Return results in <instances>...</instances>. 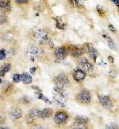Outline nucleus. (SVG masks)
I'll return each mask as SVG.
<instances>
[{"mask_svg":"<svg viewBox=\"0 0 119 129\" xmlns=\"http://www.w3.org/2000/svg\"><path fill=\"white\" fill-rule=\"evenodd\" d=\"M53 100L58 105L64 107L66 102V94L64 92V88L56 86L53 89Z\"/></svg>","mask_w":119,"mask_h":129,"instance_id":"nucleus-1","label":"nucleus"},{"mask_svg":"<svg viewBox=\"0 0 119 129\" xmlns=\"http://www.w3.org/2000/svg\"><path fill=\"white\" fill-rule=\"evenodd\" d=\"M44 55V50L42 49L35 46H31L26 50V56L31 61H36Z\"/></svg>","mask_w":119,"mask_h":129,"instance_id":"nucleus-2","label":"nucleus"},{"mask_svg":"<svg viewBox=\"0 0 119 129\" xmlns=\"http://www.w3.org/2000/svg\"><path fill=\"white\" fill-rule=\"evenodd\" d=\"M33 39L37 43L43 45L48 41V36L47 30L44 29H37L33 33Z\"/></svg>","mask_w":119,"mask_h":129,"instance_id":"nucleus-3","label":"nucleus"},{"mask_svg":"<svg viewBox=\"0 0 119 129\" xmlns=\"http://www.w3.org/2000/svg\"><path fill=\"white\" fill-rule=\"evenodd\" d=\"M53 82L56 84V86L61 88H65L69 85V79L65 74H59L52 79Z\"/></svg>","mask_w":119,"mask_h":129,"instance_id":"nucleus-4","label":"nucleus"},{"mask_svg":"<svg viewBox=\"0 0 119 129\" xmlns=\"http://www.w3.org/2000/svg\"><path fill=\"white\" fill-rule=\"evenodd\" d=\"M78 64H79V66L81 69L85 72L86 73H90L94 70V66L91 63H90L87 59L85 57H81L79 59L78 61Z\"/></svg>","mask_w":119,"mask_h":129,"instance_id":"nucleus-5","label":"nucleus"},{"mask_svg":"<svg viewBox=\"0 0 119 129\" xmlns=\"http://www.w3.org/2000/svg\"><path fill=\"white\" fill-rule=\"evenodd\" d=\"M68 54V50L66 47L61 46L58 47L55 49L54 51V56H55L56 59H57L58 61H63L64 60Z\"/></svg>","mask_w":119,"mask_h":129,"instance_id":"nucleus-6","label":"nucleus"},{"mask_svg":"<svg viewBox=\"0 0 119 129\" xmlns=\"http://www.w3.org/2000/svg\"><path fill=\"white\" fill-rule=\"evenodd\" d=\"M40 114H41V110L37 108H33L29 110L27 115L26 116V120L28 123H32L34 120L37 118H40Z\"/></svg>","mask_w":119,"mask_h":129,"instance_id":"nucleus-7","label":"nucleus"},{"mask_svg":"<svg viewBox=\"0 0 119 129\" xmlns=\"http://www.w3.org/2000/svg\"><path fill=\"white\" fill-rule=\"evenodd\" d=\"M77 100L82 104H89L91 100V95L89 91L83 90L78 94Z\"/></svg>","mask_w":119,"mask_h":129,"instance_id":"nucleus-8","label":"nucleus"},{"mask_svg":"<svg viewBox=\"0 0 119 129\" xmlns=\"http://www.w3.org/2000/svg\"><path fill=\"white\" fill-rule=\"evenodd\" d=\"M68 120V116L64 112H58L54 116V122L56 124H64V123H67Z\"/></svg>","mask_w":119,"mask_h":129,"instance_id":"nucleus-9","label":"nucleus"},{"mask_svg":"<svg viewBox=\"0 0 119 129\" xmlns=\"http://www.w3.org/2000/svg\"><path fill=\"white\" fill-rule=\"evenodd\" d=\"M98 101L101 105L106 108L110 109L113 108V102L110 100V98L109 96H102V95H98Z\"/></svg>","mask_w":119,"mask_h":129,"instance_id":"nucleus-10","label":"nucleus"},{"mask_svg":"<svg viewBox=\"0 0 119 129\" xmlns=\"http://www.w3.org/2000/svg\"><path fill=\"white\" fill-rule=\"evenodd\" d=\"M85 49L87 50V53L89 54V56H90L94 60V61L97 62L98 58L99 57V53L95 49V48H94L91 44H86Z\"/></svg>","mask_w":119,"mask_h":129,"instance_id":"nucleus-11","label":"nucleus"},{"mask_svg":"<svg viewBox=\"0 0 119 129\" xmlns=\"http://www.w3.org/2000/svg\"><path fill=\"white\" fill-rule=\"evenodd\" d=\"M86 73L84 72L83 69H76L74 70L73 72V79L75 81H76L77 82H80L82 81H83L86 77Z\"/></svg>","mask_w":119,"mask_h":129,"instance_id":"nucleus-12","label":"nucleus"},{"mask_svg":"<svg viewBox=\"0 0 119 129\" xmlns=\"http://www.w3.org/2000/svg\"><path fill=\"white\" fill-rule=\"evenodd\" d=\"M85 49L80 47V46H70V53L72 54V57H79L82 56L83 54L84 53V51Z\"/></svg>","mask_w":119,"mask_h":129,"instance_id":"nucleus-13","label":"nucleus"},{"mask_svg":"<svg viewBox=\"0 0 119 129\" xmlns=\"http://www.w3.org/2000/svg\"><path fill=\"white\" fill-rule=\"evenodd\" d=\"M11 0H0V11L7 13L11 11Z\"/></svg>","mask_w":119,"mask_h":129,"instance_id":"nucleus-14","label":"nucleus"},{"mask_svg":"<svg viewBox=\"0 0 119 129\" xmlns=\"http://www.w3.org/2000/svg\"><path fill=\"white\" fill-rule=\"evenodd\" d=\"M9 115L11 118L14 119V120H18V119L22 117V112L21 111V109L18 108H12L9 111Z\"/></svg>","mask_w":119,"mask_h":129,"instance_id":"nucleus-15","label":"nucleus"},{"mask_svg":"<svg viewBox=\"0 0 119 129\" xmlns=\"http://www.w3.org/2000/svg\"><path fill=\"white\" fill-rule=\"evenodd\" d=\"M102 37H103V38L105 39V40L107 42L109 47H110L111 49H113V50H117V45L115 44V42L113 41V39H112L110 36H109L107 34L103 33V34H102Z\"/></svg>","mask_w":119,"mask_h":129,"instance_id":"nucleus-16","label":"nucleus"},{"mask_svg":"<svg viewBox=\"0 0 119 129\" xmlns=\"http://www.w3.org/2000/svg\"><path fill=\"white\" fill-rule=\"evenodd\" d=\"M11 69V64L10 63L3 64V66L0 67V77H4Z\"/></svg>","mask_w":119,"mask_h":129,"instance_id":"nucleus-17","label":"nucleus"},{"mask_svg":"<svg viewBox=\"0 0 119 129\" xmlns=\"http://www.w3.org/2000/svg\"><path fill=\"white\" fill-rule=\"evenodd\" d=\"M22 81L25 84V85L31 84L33 81L32 76H30V74H29L27 73H23L22 74Z\"/></svg>","mask_w":119,"mask_h":129,"instance_id":"nucleus-18","label":"nucleus"},{"mask_svg":"<svg viewBox=\"0 0 119 129\" xmlns=\"http://www.w3.org/2000/svg\"><path fill=\"white\" fill-rule=\"evenodd\" d=\"M52 114V110L51 108H44L43 110H41V114H40V118L46 119L50 117Z\"/></svg>","mask_w":119,"mask_h":129,"instance_id":"nucleus-19","label":"nucleus"},{"mask_svg":"<svg viewBox=\"0 0 119 129\" xmlns=\"http://www.w3.org/2000/svg\"><path fill=\"white\" fill-rule=\"evenodd\" d=\"M53 19L56 22V26L59 29H64L66 27V24L63 22V19L61 18H53Z\"/></svg>","mask_w":119,"mask_h":129,"instance_id":"nucleus-20","label":"nucleus"},{"mask_svg":"<svg viewBox=\"0 0 119 129\" xmlns=\"http://www.w3.org/2000/svg\"><path fill=\"white\" fill-rule=\"evenodd\" d=\"M13 85L11 83H9L7 81H5L3 83V92L4 93H10L11 92H12L13 90Z\"/></svg>","mask_w":119,"mask_h":129,"instance_id":"nucleus-21","label":"nucleus"},{"mask_svg":"<svg viewBox=\"0 0 119 129\" xmlns=\"http://www.w3.org/2000/svg\"><path fill=\"white\" fill-rule=\"evenodd\" d=\"M36 94V97L37 99H40V100H42L43 101H44L46 104H51V101L48 100V99L44 95V94L41 92H37L35 93Z\"/></svg>","mask_w":119,"mask_h":129,"instance_id":"nucleus-22","label":"nucleus"},{"mask_svg":"<svg viewBox=\"0 0 119 129\" xmlns=\"http://www.w3.org/2000/svg\"><path fill=\"white\" fill-rule=\"evenodd\" d=\"M72 128H76V129H87V127H86V124L85 123H80V122H77L76 121L74 123V124L72 125Z\"/></svg>","mask_w":119,"mask_h":129,"instance_id":"nucleus-23","label":"nucleus"},{"mask_svg":"<svg viewBox=\"0 0 119 129\" xmlns=\"http://www.w3.org/2000/svg\"><path fill=\"white\" fill-rule=\"evenodd\" d=\"M76 121L77 122H80V123H87L89 122V118L86 117V116H77L76 117Z\"/></svg>","mask_w":119,"mask_h":129,"instance_id":"nucleus-24","label":"nucleus"},{"mask_svg":"<svg viewBox=\"0 0 119 129\" xmlns=\"http://www.w3.org/2000/svg\"><path fill=\"white\" fill-rule=\"evenodd\" d=\"M70 3L72 4V6L76 8H81L82 7V4L79 2V0H68Z\"/></svg>","mask_w":119,"mask_h":129,"instance_id":"nucleus-25","label":"nucleus"},{"mask_svg":"<svg viewBox=\"0 0 119 129\" xmlns=\"http://www.w3.org/2000/svg\"><path fill=\"white\" fill-rule=\"evenodd\" d=\"M19 103L22 104V105H28V104L30 103V100H29L28 96H25L19 99Z\"/></svg>","mask_w":119,"mask_h":129,"instance_id":"nucleus-26","label":"nucleus"},{"mask_svg":"<svg viewBox=\"0 0 119 129\" xmlns=\"http://www.w3.org/2000/svg\"><path fill=\"white\" fill-rule=\"evenodd\" d=\"M22 81V74L16 73L13 76V81L14 83H19Z\"/></svg>","mask_w":119,"mask_h":129,"instance_id":"nucleus-27","label":"nucleus"},{"mask_svg":"<svg viewBox=\"0 0 119 129\" xmlns=\"http://www.w3.org/2000/svg\"><path fill=\"white\" fill-rule=\"evenodd\" d=\"M7 52H6V49H0V60L1 61H3L5 59L7 58Z\"/></svg>","mask_w":119,"mask_h":129,"instance_id":"nucleus-28","label":"nucleus"},{"mask_svg":"<svg viewBox=\"0 0 119 129\" xmlns=\"http://www.w3.org/2000/svg\"><path fill=\"white\" fill-rule=\"evenodd\" d=\"M109 76L112 79H115L117 76V73L114 70V69H111V70L109 72Z\"/></svg>","mask_w":119,"mask_h":129,"instance_id":"nucleus-29","label":"nucleus"},{"mask_svg":"<svg viewBox=\"0 0 119 129\" xmlns=\"http://www.w3.org/2000/svg\"><path fill=\"white\" fill-rule=\"evenodd\" d=\"M7 22V17L3 14H0V25H3Z\"/></svg>","mask_w":119,"mask_h":129,"instance_id":"nucleus-30","label":"nucleus"},{"mask_svg":"<svg viewBox=\"0 0 119 129\" xmlns=\"http://www.w3.org/2000/svg\"><path fill=\"white\" fill-rule=\"evenodd\" d=\"M97 11H98V14L100 16H103L104 14H105V11L103 10V8H102V7H101V6H97Z\"/></svg>","mask_w":119,"mask_h":129,"instance_id":"nucleus-31","label":"nucleus"},{"mask_svg":"<svg viewBox=\"0 0 119 129\" xmlns=\"http://www.w3.org/2000/svg\"><path fill=\"white\" fill-rule=\"evenodd\" d=\"M105 127L108 128V129H117V128H118V126L116 124V123H108V124L106 125Z\"/></svg>","mask_w":119,"mask_h":129,"instance_id":"nucleus-32","label":"nucleus"},{"mask_svg":"<svg viewBox=\"0 0 119 129\" xmlns=\"http://www.w3.org/2000/svg\"><path fill=\"white\" fill-rule=\"evenodd\" d=\"M14 54H15V50H14V49H11L7 52V55H8L9 57H13L14 56Z\"/></svg>","mask_w":119,"mask_h":129,"instance_id":"nucleus-33","label":"nucleus"},{"mask_svg":"<svg viewBox=\"0 0 119 129\" xmlns=\"http://www.w3.org/2000/svg\"><path fill=\"white\" fill-rule=\"evenodd\" d=\"M14 1L18 4H26L28 3L29 0H14Z\"/></svg>","mask_w":119,"mask_h":129,"instance_id":"nucleus-34","label":"nucleus"},{"mask_svg":"<svg viewBox=\"0 0 119 129\" xmlns=\"http://www.w3.org/2000/svg\"><path fill=\"white\" fill-rule=\"evenodd\" d=\"M109 29L111 31V32H113V33H116L117 32V29H115V27L113 26L112 24H109Z\"/></svg>","mask_w":119,"mask_h":129,"instance_id":"nucleus-35","label":"nucleus"},{"mask_svg":"<svg viewBox=\"0 0 119 129\" xmlns=\"http://www.w3.org/2000/svg\"><path fill=\"white\" fill-rule=\"evenodd\" d=\"M5 121V118L4 116L2 115V114H0V124H2V123Z\"/></svg>","mask_w":119,"mask_h":129,"instance_id":"nucleus-36","label":"nucleus"},{"mask_svg":"<svg viewBox=\"0 0 119 129\" xmlns=\"http://www.w3.org/2000/svg\"><path fill=\"white\" fill-rule=\"evenodd\" d=\"M36 71H37V68L36 67H32L30 69V73L31 74H34Z\"/></svg>","mask_w":119,"mask_h":129,"instance_id":"nucleus-37","label":"nucleus"},{"mask_svg":"<svg viewBox=\"0 0 119 129\" xmlns=\"http://www.w3.org/2000/svg\"><path fill=\"white\" fill-rule=\"evenodd\" d=\"M108 61L110 63H113V57L112 56H108Z\"/></svg>","mask_w":119,"mask_h":129,"instance_id":"nucleus-38","label":"nucleus"},{"mask_svg":"<svg viewBox=\"0 0 119 129\" xmlns=\"http://www.w3.org/2000/svg\"><path fill=\"white\" fill-rule=\"evenodd\" d=\"M111 2H112L113 4H115L117 7L119 6V0H111Z\"/></svg>","mask_w":119,"mask_h":129,"instance_id":"nucleus-39","label":"nucleus"},{"mask_svg":"<svg viewBox=\"0 0 119 129\" xmlns=\"http://www.w3.org/2000/svg\"><path fill=\"white\" fill-rule=\"evenodd\" d=\"M32 128H41V129H43L44 127L41 126V125H36V126H34V127H32Z\"/></svg>","mask_w":119,"mask_h":129,"instance_id":"nucleus-40","label":"nucleus"},{"mask_svg":"<svg viewBox=\"0 0 119 129\" xmlns=\"http://www.w3.org/2000/svg\"><path fill=\"white\" fill-rule=\"evenodd\" d=\"M0 128H2V129H3V128H7V129H8L9 127H0Z\"/></svg>","mask_w":119,"mask_h":129,"instance_id":"nucleus-41","label":"nucleus"},{"mask_svg":"<svg viewBox=\"0 0 119 129\" xmlns=\"http://www.w3.org/2000/svg\"><path fill=\"white\" fill-rule=\"evenodd\" d=\"M3 83V81H2V79L1 78H0V85H1V84Z\"/></svg>","mask_w":119,"mask_h":129,"instance_id":"nucleus-42","label":"nucleus"},{"mask_svg":"<svg viewBox=\"0 0 119 129\" xmlns=\"http://www.w3.org/2000/svg\"><path fill=\"white\" fill-rule=\"evenodd\" d=\"M117 7H118V12H119V6H118Z\"/></svg>","mask_w":119,"mask_h":129,"instance_id":"nucleus-43","label":"nucleus"}]
</instances>
